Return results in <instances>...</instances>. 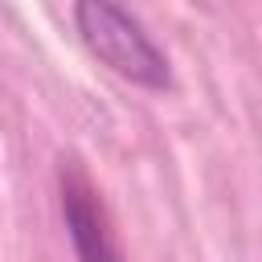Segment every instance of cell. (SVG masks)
Segmentation results:
<instances>
[{
	"label": "cell",
	"instance_id": "cell-1",
	"mask_svg": "<svg viewBox=\"0 0 262 262\" xmlns=\"http://www.w3.org/2000/svg\"><path fill=\"white\" fill-rule=\"evenodd\" d=\"M74 29L90 57H98L111 74L143 86V90H168L172 66L164 49L151 41L143 20L127 12L119 0H74Z\"/></svg>",
	"mask_w": 262,
	"mask_h": 262
},
{
	"label": "cell",
	"instance_id": "cell-2",
	"mask_svg": "<svg viewBox=\"0 0 262 262\" xmlns=\"http://www.w3.org/2000/svg\"><path fill=\"white\" fill-rule=\"evenodd\" d=\"M57 192H61V221L74 246L78 262H123L111 217L98 201V188L78 168V160H61L57 168Z\"/></svg>",
	"mask_w": 262,
	"mask_h": 262
}]
</instances>
